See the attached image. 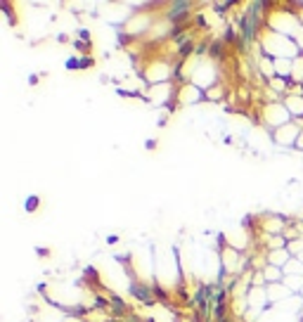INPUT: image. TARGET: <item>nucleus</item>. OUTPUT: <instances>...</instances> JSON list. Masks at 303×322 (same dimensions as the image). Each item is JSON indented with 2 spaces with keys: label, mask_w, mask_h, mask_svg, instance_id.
Returning a JSON list of instances; mask_svg holds the SVG:
<instances>
[{
  "label": "nucleus",
  "mask_w": 303,
  "mask_h": 322,
  "mask_svg": "<svg viewBox=\"0 0 303 322\" xmlns=\"http://www.w3.org/2000/svg\"><path fill=\"white\" fill-rule=\"evenodd\" d=\"M272 135H275V140L280 144H296L298 135H301V126L287 124V126H282V128H277Z\"/></svg>",
  "instance_id": "f257e3e1"
},
{
  "label": "nucleus",
  "mask_w": 303,
  "mask_h": 322,
  "mask_svg": "<svg viewBox=\"0 0 303 322\" xmlns=\"http://www.w3.org/2000/svg\"><path fill=\"white\" fill-rule=\"evenodd\" d=\"M187 12H190V3H173L171 10H168V19L178 21V19H183Z\"/></svg>",
  "instance_id": "f03ea898"
},
{
  "label": "nucleus",
  "mask_w": 303,
  "mask_h": 322,
  "mask_svg": "<svg viewBox=\"0 0 303 322\" xmlns=\"http://www.w3.org/2000/svg\"><path fill=\"white\" fill-rule=\"evenodd\" d=\"M270 263L275 268L287 266V263H289V251H287V249H275V251H270Z\"/></svg>",
  "instance_id": "7ed1b4c3"
},
{
  "label": "nucleus",
  "mask_w": 303,
  "mask_h": 322,
  "mask_svg": "<svg viewBox=\"0 0 303 322\" xmlns=\"http://www.w3.org/2000/svg\"><path fill=\"white\" fill-rule=\"evenodd\" d=\"M263 275H268V277H265V280H268V282H277V280H280V268L270 266V268H268V270H265V273H263Z\"/></svg>",
  "instance_id": "20e7f679"
},
{
  "label": "nucleus",
  "mask_w": 303,
  "mask_h": 322,
  "mask_svg": "<svg viewBox=\"0 0 303 322\" xmlns=\"http://www.w3.org/2000/svg\"><path fill=\"white\" fill-rule=\"evenodd\" d=\"M296 147H298V150H303V130H301V135H298V140H296Z\"/></svg>",
  "instance_id": "39448f33"
}]
</instances>
